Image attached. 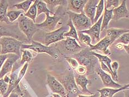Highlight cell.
<instances>
[{
  "mask_svg": "<svg viewBox=\"0 0 129 97\" xmlns=\"http://www.w3.org/2000/svg\"><path fill=\"white\" fill-rule=\"evenodd\" d=\"M17 23L19 30L26 36L28 41L30 42L32 41L34 35L40 29L35 22L25 16L23 13L18 18Z\"/></svg>",
  "mask_w": 129,
  "mask_h": 97,
  "instance_id": "cell-4",
  "label": "cell"
},
{
  "mask_svg": "<svg viewBox=\"0 0 129 97\" xmlns=\"http://www.w3.org/2000/svg\"><path fill=\"white\" fill-rule=\"evenodd\" d=\"M20 97H24L23 96H22V94H21V96Z\"/></svg>",
  "mask_w": 129,
  "mask_h": 97,
  "instance_id": "cell-48",
  "label": "cell"
},
{
  "mask_svg": "<svg viewBox=\"0 0 129 97\" xmlns=\"http://www.w3.org/2000/svg\"><path fill=\"white\" fill-rule=\"evenodd\" d=\"M18 27L0 24V38L3 37H11L17 39L19 38Z\"/></svg>",
  "mask_w": 129,
  "mask_h": 97,
  "instance_id": "cell-15",
  "label": "cell"
},
{
  "mask_svg": "<svg viewBox=\"0 0 129 97\" xmlns=\"http://www.w3.org/2000/svg\"><path fill=\"white\" fill-rule=\"evenodd\" d=\"M124 97H129L128 89L124 90Z\"/></svg>",
  "mask_w": 129,
  "mask_h": 97,
  "instance_id": "cell-45",
  "label": "cell"
},
{
  "mask_svg": "<svg viewBox=\"0 0 129 97\" xmlns=\"http://www.w3.org/2000/svg\"><path fill=\"white\" fill-rule=\"evenodd\" d=\"M65 58L67 62L69 64V66H71V67L73 69V70H75V69L77 68L79 66L78 61L75 59V58H71L69 57H66Z\"/></svg>",
  "mask_w": 129,
  "mask_h": 97,
  "instance_id": "cell-37",
  "label": "cell"
},
{
  "mask_svg": "<svg viewBox=\"0 0 129 97\" xmlns=\"http://www.w3.org/2000/svg\"><path fill=\"white\" fill-rule=\"evenodd\" d=\"M37 0L34 1L33 4L30 6L27 12L24 14V15L27 17L30 18L35 22H36V18L37 15Z\"/></svg>",
  "mask_w": 129,
  "mask_h": 97,
  "instance_id": "cell-25",
  "label": "cell"
},
{
  "mask_svg": "<svg viewBox=\"0 0 129 97\" xmlns=\"http://www.w3.org/2000/svg\"><path fill=\"white\" fill-rule=\"evenodd\" d=\"M22 14H23V11L21 10H12L7 12V15L8 20L10 23L15 22L17 20Z\"/></svg>",
  "mask_w": 129,
  "mask_h": 97,
  "instance_id": "cell-31",
  "label": "cell"
},
{
  "mask_svg": "<svg viewBox=\"0 0 129 97\" xmlns=\"http://www.w3.org/2000/svg\"><path fill=\"white\" fill-rule=\"evenodd\" d=\"M128 87L129 84H127L118 89L105 87L101 89H98L97 91L100 94V96L99 97H113L115 94L117 93L128 89Z\"/></svg>",
  "mask_w": 129,
  "mask_h": 97,
  "instance_id": "cell-21",
  "label": "cell"
},
{
  "mask_svg": "<svg viewBox=\"0 0 129 97\" xmlns=\"http://www.w3.org/2000/svg\"><path fill=\"white\" fill-rule=\"evenodd\" d=\"M123 44V45H128L129 43V33H125L115 41L113 44L116 46L117 44Z\"/></svg>",
  "mask_w": 129,
  "mask_h": 97,
  "instance_id": "cell-33",
  "label": "cell"
},
{
  "mask_svg": "<svg viewBox=\"0 0 129 97\" xmlns=\"http://www.w3.org/2000/svg\"><path fill=\"white\" fill-rule=\"evenodd\" d=\"M3 79H4V80L5 81V83H7V84H8L10 82V77L8 75L6 74L5 75V76L4 77V78H3Z\"/></svg>",
  "mask_w": 129,
  "mask_h": 97,
  "instance_id": "cell-42",
  "label": "cell"
},
{
  "mask_svg": "<svg viewBox=\"0 0 129 97\" xmlns=\"http://www.w3.org/2000/svg\"><path fill=\"white\" fill-rule=\"evenodd\" d=\"M119 67V64L117 61H114L111 63V68L112 69V72L114 75V81H118V76H117V70Z\"/></svg>",
  "mask_w": 129,
  "mask_h": 97,
  "instance_id": "cell-35",
  "label": "cell"
},
{
  "mask_svg": "<svg viewBox=\"0 0 129 97\" xmlns=\"http://www.w3.org/2000/svg\"><path fill=\"white\" fill-rule=\"evenodd\" d=\"M23 42L11 37H3L0 38L1 47V54H15L21 56L20 49Z\"/></svg>",
  "mask_w": 129,
  "mask_h": 97,
  "instance_id": "cell-3",
  "label": "cell"
},
{
  "mask_svg": "<svg viewBox=\"0 0 129 97\" xmlns=\"http://www.w3.org/2000/svg\"><path fill=\"white\" fill-rule=\"evenodd\" d=\"M95 71L96 72V74L100 77L104 85L106 88L118 89L122 87V85L118 84V83H117L115 82H114L113 79H112L110 75L107 73H106L105 72L103 71L102 69L100 68V67H97L95 69Z\"/></svg>",
  "mask_w": 129,
  "mask_h": 97,
  "instance_id": "cell-12",
  "label": "cell"
},
{
  "mask_svg": "<svg viewBox=\"0 0 129 97\" xmlns=\"http://www.w3.org/2000/svg\"><path fill=\"white\" fill-rule=\"evenodd\" d=\"M121 1L119 0H108L104 1V7L107 10L114 9L119 7L120 5Z\"/></svg>",
  "mask_w": 129,
  "mask_h": 97,
  "instance_id": "cell-34",
  "label": "cell"
},
{
  "mask_svg": "<svg viewBox=\"0 0 129 97\" xmlns=\"http://www.w3.org/2000/svg\"><path fill=\"white\" fill-rule=\"evenodd\" d=\"M8 87V84L5 83L4 79H0V95L4 96L6 93Z\"/></svg>",
  "mask_w": 129,
  "mask_h": 97,
  "instance_id": "cell-36",
  "label": "cell"
},
{
  "mask_svg": "<svg viewBox=\"0 0 129 97\" xmlns=\"http://www.w3.org/2000/svg\"><path fill=\"white\" fill-rule=\"evenodd\" d=\"M56 48H60L68 53L73 54H77L83 49V47L74 38L66 37L65 40L60 41V42L56 45Z\"/></svg>",
  "mask_w": 129,
  "mask_h": 97,
  "instance_id": "cell-8",
  "label": "cell"
},
{
  "mask_svg": "<svg viewBox=\"0 0 129 97\" xmlns=\"http://www.w3.org/2000/svg\"><path fill=\"white\" fill-rule=\"evenodd\" d=\"M47 4V6L48 8V10L54 13H55V8L58 6L62 5L65 3L67 2V1H43Z\"/></svg>",
  "mask_w": 129,
  "mask_h": 97,
  "instance_id": "cell-29",
  "label": "cell"
},
{
  "mask_svg": "<svg viewBox=\"0 0 129 97\" xmlns=\"http://www.w3.org/2000/svg\"><path fill=\"white\" fill-rule=\"evenodd\" d=\"M110 45H111L110 41L108 40L107 37H105L102 40H100L99 42L95 44V45H92L91 44L89 47V48L90 51H95V50L103 52L105 54L104 55L108 56V55H111V54L110 49H109V47Z\"/></svg>",
  "mask_w": 129,
  "mask_h": 97,
  "instance_id": "cell-14",
  "label": "cell"
},
{
  "mask_svg": "<svg viewBox=\"0 0 129 97\" xmlns=\"http://www.w3.org/2000/svg\"><path fill=\"white\" fill-rule=\"evenodd\" d=\"M78 37L79 44H82L83 46L86 47H89L91 45V40L88 35L78 32Z\"/></svg>",
  "mask_w": 129,
  "mask_h": 97,
  "instance_id": "cell-26",
  "label": "cell"
},
{
  "mask_svg": "<svg viewBox=\"0 0 129 97\" xmlns=\"http://www.w3.org/2000/svg\"><path fill=\"white\" fill-rule=\"evenodd\" d=\"M67 13L77 32L88 29L92 26L90 19L87 17L84 12L75 13L68 11Z\"/></svg>",
  "mask_w": 129,
  "mask_h": 97,
  "instance_id": "cell-5",
  "label": "cell"
},
{
  "mask_svg": "<svg viewBox=\"0 0 129 97\" xmlns=\"http://www.w3.org/2000/svg\"><path fill=\"white\" fill-rule=\"evenodd\" d=\"M103 15L100 17L98 21L95 23L89 29L83 30L80 32L88 35L91 40V44L95 45L100 41V33L101 31V25H102Z\"/></svg>",
  "mask_w": 129,
  "mask_h": 97,
  "instance_id": "cell-11",
  "label": "cell"
},
{
  "mask_svg": "<svg viewBox=\"0 0 129 97\" xmlns=\"http://www.w3.org/2000/svg\"><path fill=\"white\" fill-rule=\"evenodd\" d=\"M113 18L114 21H117L123 18H128L129 17L128 10L126 7V1L123 0L119 7L114 8L113 11Z\"/></svg>",
  "mask_w": 129,
  "mask_h": 97,
  "instance_id": "cell-17",
  "label": "cell"
},
{
  "mask_svg": "<svg viewBox=\"0 0 129 97\" xmlns=\"http://www.w3.org/2000/svg\"><path fill=\"white\" fill-rule=\"evenodd\" d=\"M47 84L50 89L54 94H57L61 97H69L63 85L56 79V78L50 74H47Z\"/></svg>",
  "mask_w": 129,
  "mask_h": 97,
  "instance_id": "cell-10",
  "label": "cell"
},
{
  "mask_svg": "<svg viewBox=\"0 0 129 97\" xmlns=\"http://www.w3.org/2000/svg\"><path fill=\"white\" fill-rule=\"evenodd\" d=\"M1 45H0V54H1Z\"/></svg>",
  "mask_w": 129,
  "mask_h": 97,
  "instance_id": "cell-47",
  "label": "cell"
},
{
  "mask_svg": "<svg viewBox=\"0 0 129 97\" xmlns=\"http://www.w3.org/2000/svg\"><path fill=\"white\" fill-rule=\"evenodd\" d=\"M99 2V0H88L83 9L84 13L90 19L92 25L94 24V19L96 12V7Z\"/></svg>",
  "mask_w": 129,
  "mask_h": 97,
  "instance_id": "cell-16",
  "label": "cell"
},
{
  "mask_svg": "<svg viewBox=\"0 0 129 97\" xmlns=\"http://www.w3.org/2000/svg\"><path fill=\"white\" fill-rule=\"evenodd\" d=\"M22 59L19 62V64L21 66L24 65L26 63H28L30 62L33 59V55L32 53L30 52L29 50L28 49H22Z\"/></svg>",
  "mask_w": 129,
  "mask_h": 97,
  "instance_id": "cell-28",
  "label": "cell"
},
{
  "mask_svg": "<svg viewBox=\"0 0 129 97\" xmlns=\"http://www.w3.org/2000/svg\"><path fill=\"white\" fill-rule=\"evenodd\" d=\"M114 9L107 10L104 7V13L103 15V18L102 20V25H101V31L107 28L109 22L113 18V11Z\"/></svg>",
  "mask_w": 129,
  "mask_h": 97,
  "instance_id": "cell-23",
  "label": "cell"
},
{
  "mask_svg": "<svg viewBox=\"0 0 129 97\" xmlns=\"http://www.w3.org/2000/svg\"><path fill=\"white\" fill-rule=\"evenodd\" d=\"M37 15L38 16L41 13H49V14H52V15H54V14L51 11H50L47 6V4L43 1H39L37 0Z\"/></svg>",
  "mask_w": 129,
  "mask_h": 97,
  "instance_id": "cell-27",
  "label": "cell"
},
{
  "mask_svg": "<svg viewBox=\"0 0 129 97\" xmlns=\"http://www.w3.org/2000/svg\"><path fill=\"white\" fill-rule=\"evenodd\" d=\"M123 48L125 49L126 52L127 53V54L129 53V46L128 45H123Z\"/></svg>",
  "mask_w": 129,
  "mask_h": 97,
  "instance_id": "cell-43",
  "label": "cell"
},
{
  "mask_svg": "<svg viewBox=\"0 0 129 97\" xmlns=\"http://www.w3.org/2000/svg\"><path fill=\"white\" fill-rule=\"evenodd\" d=\"M74 71H75V72H76L77 74L79 75H82V76H85L87 72L86 68H85L84 67L80 65L78 66L77 68Z\"/></svg>",
  "mask_w": 129,
  "mask_h": 97,
  "instance_id": "cell-38",
  "label": "cell"
},
{
  "mask_svg": "<svg viewBox=\"0 0 129 97\" xmlns=\"http://www.w3.org/2000/svg\"><path fill=\"white\" fill-rule=\"evenodd\" d=\"M74 58L76 59L79 64L86 68L87 72L86 74L92 73L98 67V59L91 54V51L89 47L82 49L77 54H73Z\"/></svg>",
  "mask_w": 129,
  "mask_h": 97,
  "instance_id": "cell-2",
  "label": "cell"
},
{
  "mask_svg": "<svg viewBox=\"0 0 129 97\" xmlns=\"http://www.w3.org/2000/svg\"><path fill=\"white\" fill-rule=\"evenodd\" d=\"M128 29L124 28H110L106 30L105 37L110 41L111 44H113L115 41L120 36L125 33H128Z\"/></svg>",
  "mask_w": 129,
  "mask_h": 97,
  "instance_id": "cell-20",
  "label": "cell"
},
{
  "mask_svg": "<svg viewBox=\"0 0 129 97\" xmlns=\"http://www.w3.org/2000/svg\"><path fill=\"white\" fill-rule=\"evenodd\" d=\"M52 97H61V96L57 94H53L52 95Z\"/></svg>",
  "mask_w": 129,
  "mask_h": 97,
  "instance_id": "cell-46",
  "label": "cell"
},
{
  "mask_svg": "<svg viewBox=\"0 0 129 97\" xmlns=\"http://www.w3.org/2000/svg\"><path fill=\"white\" fill-rule=\"evenodd\" d=\"M56 79L63 85L69 97H77L82 93L75 82L74 72L71 69L68 68Z\"/></svg>",
  "mask_w": 129,
  "mask_h": 97,
  "instance_id": "cell-1",
  "label": "cell"
},
{
  "mask_svg": "<svg viewBox=\"0 0 129 97\" xmlns=\"http://www.w3.org/2000/svg\"><path fill=\"white\" fill-rule=\"evenodd\" d=\"M20 58L21 56L18 55L10 54L9 57L5 60L0 71V79H2L5 75L12 72L13 65Z\"/></svg>",
  "mask_w": 129,
  "mask_h": 97,
  "instance_id": "cell-13",
  "label": "cell"
},
{
  "mask_svg": "<svg viewBox=\"0 0 129 97\" xmlns=\"http://www.w3.org/2000/svg\"><path fill=\"white\" fill-rule=\"evenodd\" d=\"M69 29V27L67 25H66L52 32H47L45 34L44 37L45 46L48 47L50 44L65 40L66 37H64V34L68 32Z\"/></svg>",
  "mask_w": 129,
  "mask_h": 97,
  "instance_id": "cell-7",
  "label": "cell"
},
{
  "mask_svg": "<svg viewBox=\"0 0 129 97\" xmlns=\"http://www.w3.org/2000/svg\"><path fill=\"white\" fill-rule=\"evenodd\" d=\"M19 86L18 85L15 89H14L12 92L10 93V94L8 95V97H19Z\"/></svg>",
  "mask_w": 129,
  "mask_h": 97,
  "instance_id": "cell-40",
  "label": "cell"
},
{
  "mask_svg": "<svg viewBox=\"0 0 129 97\" xmlns=\"http://www.w3.org/2000/svg\"><path fill=\"white\" fill-rule=\"evenodd\" d=\"M88 0H69L68 2L69 11L75 13H83V9Z\"/></svg>",
  "mask_w": 129,
  "mask_h": 97,
  "instance_id": "cell-19",
  "label": "cell"
},
{
  "mask_svg": "<svg viewBox=\"0 0 129 97\" xmlns=\"http://www.w3.org/2000/svg\"><path fill=\"white\" fill-rule=\"evenodd\" d=\"M75 82L76 83L77 85L79 86L81 88V92L82 91L83 93L89 94L90 95L94 94L93 93L91 92L90 91L88 90L87 86L90 81L87 78L86 76H82V75H79L76 73H74Z\"/></svg>",
  "mask_w": 129,
  "mask_h": 97,
  "instance_id": "cell-18",
  "label": "cell"
},
{
  "mask_svg": "<svg viewBox=\"0 0 129 97\" xmlns=\"http://www.w3.org/2000/svg\"><path fill=\"white\" fill-rule=\"evenodd\" d=\"M30 44H22L21 46V48L25 49H30L33 51L37 53H47L50 55L52 58L54 59L58 58V54L57 53V49H54L53 47L46 46L42 43L37 41H31Z\"/></svg>",
  "mask_w": 129,
  "mask_h": 97,
  "instance_id": "cell-6",
  "label": "cell"
},
{
  "mask_svg": "<svg viewBox=\"0 0 129 97\" xmlns=\"http://www.w3.org/2000/svg\"><path fill=\"white\" fill-rule=\"evenodd\" d=\"M104 10V1L100 0L96 7V12H95V16L94 19V23H96L98 19L102 16Z\"/></svg>",
  "mask_w": 129,
  "mask_h": 97,
  "instance_id": "cell-32",
  "label": "cell"
},
{
  "mask_svg": "<svg viewBox=\"0 0 129 97\" xmlns=\"http://www.w3.org/2000/svg\"><path fill=\"white\" fill-rule=\"evenodd\" d=\"M10 54H0V71H1V69L3 64H4V62H5V60L7 59V58L8 57H9Z\"/></svg>",
  "mask_w": 129,
  "mask_h": 97,
  "instance_id": "cell-39",
  "label": "cell"
},
{
  "mask_svg": "<svg viewBox=\"0 0 129 97\" xmlns=\"http://www.w3.org/2000/svg\"><path fill=\"white\" fill-rule=\"evenodd\" d=\"M46 19L41 23L36 24L39 29H43L44 31L48 32H52L55 30L57 24L61 19V17L58 15L57 13L54 15L50 16L49 13H46Z\"/></svg>",
  "mask_w": 129,
  "mask_h": 97,
  "instance_id": "cell-9",
  "label": "cell"
},
{
  "mask_svg": "<svg viewBox=\"0 0 129 97\" xmlns=\"http://www.w3.org/2000/svg\"><path fill=\"white\" fill-rule=\"evenodd\" d=\"M33 2H34V1H32V0H26V1H24L23 2L13 5V7H16L18 10H22L23 12L26 13L27 12V11L28 10Z\"/></svg>",
  "mask_w": 129,
  "mask_h": 97,
  "instance_id": "cell-30",
  "label": "cell"
},
{
  "mask_svg": "<svg viewBox=\"0 0 129 97\" xmlns=\"http://www.w3.org/2000/svg\"><path fill=\"white\" fill-rule=\"evenodd\" d=\"M99 93H96L91 95H82V94H80V95L78 96V97H99Z\"/></svg>",
  "mask_w": 129,
  "mask_h": 97,
  "instance_id": "cell-41",
  "label": "cell"
},
{
  "mask_svg": "<svg viewBox=\"0 0 129 97\" xmlns=\"http://www.w3.org/2000/svg\"><path fill=\"white\" fill-rule=\"evenodd\" d=\"M8 7V1L6 0L0 1V22L10 24L11 23L7 17V8Z\"/></svg>",
  "mask_w": 129,
  "mask_h": 97,
  "instance_id": "cell-22",
  "label": "cell"
},
{
  "mask_svg": "<svg viewBox=\"0 0 129 97\" xmlns=\"http://www.w3.org/2000/svg\"><path fill=\"white\" fill-rule=\"evenodd\" d=\"M116 47L117 49L121 50V49H122V48H123V44H117L116 45Z\"/></svg>",
  "mask_w": 129,
  "mask_h": 97,
  "instance_id": "cell-44",
  "label": "cell"
},
{
  "mask_svg": "<svg viewBox=\"0 0 129 97\" xmlns=\"http://www.w3.org/2000/svg\"><path fill=\"white\" fill-rule=\"evenodd\" d=\"M67 25L69 27V31L64 33V37L74 38L78 42V43H79V40H78V32L77 31V30L75 29L74 25L73 24V23L71 19L69 18L68 22Z\"/></svg>",
  "mask_w": 129,
  "mask_h": 97,
  "instance_id": "cell-24",
  "label": "cell"
}]
</instances>
